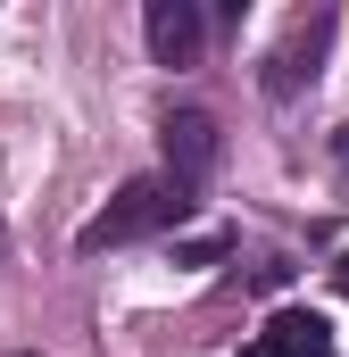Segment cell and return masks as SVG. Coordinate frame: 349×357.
I'll list each match as a JSON object with an SVG mask.
<instances>
[{"mask_svg": "<svg viewBox=\"0 0 349 357\" xmlns=\"http://www.w3.org/2000/svg\"><path fill=\"white\" fill-rule=\"evenodd\" d=\"M183 208H191V199H183L167 175H133V183H125V191H117V199L84 225V233H75V250H125V241L174 233V225H183Z\"/></svg>", "mask_w": 349, "mask_h": 357, "instance_id": "1", "label": "cell"}, {"mask_svg": "<svg viewBox=\"0 0 349 357\" xmlns=\"http://www.w3.org/2000/svg\"><path fill=\"white\" fill-rule=\"evenodd\" d=\"M158 142H167V183L183 191V199L216 175V158H225V133H216L208 108H174L167 125H158Z\"/></svg>", "mask_w": 349, "mask_h": 357, "instance_id": "2", "label": "cell"}, {"mask_svg": "<svg viewBox=\"0 0 349 357\" xmlns=\"http://www.w3.org/2000/svg\"><path fill=\"white\" fill-rule=\"evenodd\" d=\"M325 42H333V8H308V17H299L283 42H274V59H266V91H274V100H291V91L316 75Z\"/></svg>", "mask_w": 349, "mask_h": 357, "instance_id": "3", "label": "cell"}, {"mask_svg": "<svg viewBox=\"0 0 349 357\" xmlns=\"http://www.w3.org/2000/svg\"><path fill=\"white\" fill-rule=\"evenodd\" d=\"M142 33H150V59L158 67H191L200 42H208V8L200 0H150L142 8Z\"/></svg>", "mask_w": 349, "mask_h": 357, "instance_id": "4", "label": "cell"}, {"mask_svg": "<svg viewBox=\"0 0 349 357\" xmlns=\"http://www.w3.org/2000/svg\"><path fill=\"white\" fill-rule=\"evenodd\" d=\"M325 349H333V324H325L316 307H283L242 357H325Z\"/></svg>", "mask_w": 349, "mask_h": 357, "instance_id": "5", "label": "cell"}, {"mask_svg": "<svg viewBox=\"0 0 349 357\" xmlns=\"http://www.w3.org/2000/svg\"><path fill=\"white\" fill-rule=\"evenodd\" d=\"M216 250H225V241H216V233H200V241H183V250H174V258H183V266H208V258H216Z\"/></svg>", "mask_w": 349, "mask_h": 357, "instance_id": "6", "label": "cell"}, {"mask_svg": "<svg viewBox=\"0 0 349 357\" xmlns=\"http://www.w3.org/2000/svg\"><path fill=\"white\" fill-rule=\"evenodd\" d=\"M333 291H349V250H341V266H333Z\"/></svg>", "mask_w": 349, "mask_h": 357, "instance_id": "7", "label": "cell"}]
</instances>
